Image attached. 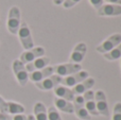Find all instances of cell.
<instances>
[{
  "instance_id": "cell-1",
  "label": "cell",
  "mask_w": 121,
  "mask_h": 120,
  "mask_svg": "<svg viewBox=\"0 0 121 120\" xmlns=\"http://www.w3.org/2000/svg\"><path fill=\"white\" fill-rule=\"evenodd\" d=\"M20 23L21 21H20V10H19V8L16 5L10 8L8 13V19H6L8 31L13 35H17Z\"/></svg>"
},
{
  "instance_id": "cell-2",
  "label": "cell",
  "mask_w": 121,
  "mask_h": 120,
  "mask_svg": "<svg viewBox=\"0 0 121 120\" xmlns=\"http://www.w3.org/2000/svg\"><path fill=\"white\" fill-rule=\"evenodd\" d=\"M17 35H18L19 42H20L21 46L25 50H29V49H32L34 47V42L33 38H32L31 31H30V28L28 27V25L26 22L20 23Z\"/></svg>"
},
{
  "instance_id": "cell-3",
  "label": "cell",
  "mask_w": 121,
  "mask_h": 120,
  "mask_svg": "<svg viewBox=\"0 0 121 120\" xmlns=\"http://www.w3.org/2000/svg\"><path fill=\"white\" fill-rule=\"evenodd\" d=\"M13 72L15 74V78H16L17 82L19 83L20 86H26L29 81V72L26 69V65L22 64L19 60H15L13 62Z\"/></svg>"
},
{
  "instance_id": "cell-4",
  "label": "cell",
  "mask_w": 121,
  "mask_h": 120,
  "mask_svg": "<svg viewBox=\"0 0 121 120\" xmlns=\"http://www.w3.org/2000/svg\"><path fill=\"white\" fill-rule=\"evenodd\" d=\"M119 44H121V34L119 33L113 34V35L108 36L102 44H100L98 47H96V51L101 53V54H105V53L109 52L111 50H113Z\"/></svg>"
},
{
  "instance_id": "cell-5",
  "label": "cell",
  "mask_w": 121,
  "mask_h": 120,
  "mask_svg": "<svg viewBox=\"0 0 121 120\" xmlns=\"http://www.w3.org/2000/svg\"><path fill=\"white\" fill-rule=\"evenodd\" d=\"M53 70H54L55 74L64 78V77H68L70 74L82 70V66L81 64H73V63L59 64V65L53 66Z\"/></svg>"
},
{
  "instance_id": "cell-6",
  "label": "cell",
  "mask_w": 121,
  "mask_h": 120,
  "mask_svg": "<svg viewBox=\"0 0 121 120\" xmlns=\"http://www.w3.org/2000/svg\"><path fill=\"white\" fill-rule=\"evenodd\" d=\"M44 54H45V49L43 48V47H33L32 49L23 51V52L20 54L19 61H20L22 64L27 65V64L35 61V60L38 59V57L44 56Z\"/></svg>"
},
{
  "instance_id": "cell-7",
  "label": "cell",
  "mask_w": 121,
  "mask_h": 120,
  "mask_svg": "<svg viewBox=\"0 0 121 120\" xmlns=\"http://www.w3.org/2000/svg\"><path fill=\"white\" fill-rule=\"evenodd\" d=\"M89 77V73L85 70H80V71L72 73L68 77H64L62 78L60 81V85H64L66 87H73L77 84L81 83L82 81H84L85 79H87Z\"/></svg>"
},
{
  "instance_id": "cell-8",
  "label": "cell",
  "mask_w": 121,
  "mask_h": 120,
  "mask_svg": "<svg viewBox=\"0 0 121 120\" xmlns=\"http://www.w3.org/2000/svg\"><path fill=\"white\" fill-rule=\"evenodd\" d=\"M95 102H96V108L99 115L107 117L109 115L108 104H107L106 96L103 90H97L95 93Z\"/></svg>"
},
{
  "instance_id": "cell-9",
  "label": "cell",
  "mask_w": 121,
  "mask_h": 120,
  "mask_svg": "<svg viewBox=\"0 0 121 120\" xmlns=\"http://www.w3.org/2000/svg\"><path fill=\"white\" fill-rule=\"evenodd\" d=\"M73 110H74V114L77 117L81 120H90V115L85 108V104H84L83 96H74L73 99Z\"/></svg>"
},
{
  "instance_id": "cell-10",
  "label": "cell",
  "mask_w": 121,
  "mask_h": 120,
  "mask_svg": "<svg viewBox=\"0 0 121 120\" xmlns=\"http://www.w3.org/2000/svg\"><path fill=\"white\" fill-rule=\"evenodd\" d=\"M60 81H62V77L57 74H52L45 80L35 83V86L40 90H51V89H54L57 85H60Z\"/></svg>"
},
{
  "instance_id": "cell-11",
  "label": "cell",
  "mask_w": 121,
  "mask_h": 120,
  "mask_svg": "<svg viewBox=\"0 0 121 120\" xmlns=\"http://www.w3.org/2000/svg\"><path fill=\"white\" fill-rule=\"evenodd\" d=\"M86 51H87V46H86L85 43H79V44H77L75 47L73 48L70 56H69L70 63L80 64L84 60V57H85Z\"/></svg>"
},
{
  "instance_id": "cell-12",
  "label": "cell",
  "mask_w": 121,
  "mask_h": 120,
  "mask_svg": "<svg viewBox=\"0 0 121 120\" xmlns=\"http://www.w3.org/2000/svg\"><path fill=\"white\" fill-rule=\"evenodd\" d=\"M54 73V70H53V66H47V67L43 68V69L36 70V71L30 72L29 73V80L32 81L33 83H38L40 81L45 80L46 78L52 76Z\"/></svg>"
},
{
  "instance_id": "cell-13",
  "label": "cell",
  "mask_w": 121,
  "mask_h": 120,
  "mask_svg": "<svg viewBox=\"0 0 121 120\" xmlns=\"http://www.w3.org/2000/svg\"><path fill=\"white\" fill-rule=\"evenodd\" d=\"M97 14L99 16H104V17H113V16H119L121 15V5L117 4H103L98 11Z\"/></svg>"
},
{
  "instance_id": "cell-14",
  "label": "cell",
  "mask_w": 121,
  "mask_h": 120,
  "mask_svg": "<svg viewBox=\"0 0 121 120\" xmlns=\"http://www.w3.org/2000/svg\"><path fill=\"white\" fill-rule=\"evenodd\" d=\"M83 99H84V104H85V108L88 112L89 115L92 116H98V112L96 108V102H95V93L90 89L87 90L86 93L83 94Z\"/></svg>"
},
{
  "instance_id": "cell-15",
  "label": "cell",
  "mask_w": 121,
  "mask_h": 120,
  "mask_svg": "<svg viewBox=\"0 0 121 120\" xmlns=\"http://www.w3.org/2000/svg\"><path fill=\"white\" fill-rule=\"evenodd\" d=\"M95 79L91 77H88L87 79H85L84 81H82L81 83L77 84L75 86L72 87V93L74 96H82L84 93H86L87 90H90L92 86L95 85Z\"/></svg>"
},
{
  "instance_id": "cell-16",
  "label": "cell",
  "mask_w": 121,
  "mask_h": 120,
  "mask_svg": "<svg viewBox=\"0 0 121 120\" xmlns=\"http://www.w3.org/2000/svg\"><path fill=\"white\" fill-rule=\"evenodd\" d=\"M49 63H50V57L42 56V57L36 59L35 61L31 62V63L27 64L26 65V69L30 73V72H33V71H36V70H39V69L47 67L49 65Z\"/></svg>"
},
{
  "instance_id": "cell-17",
  "label": "cell",
  "mask_w": 121,
  "mask_h": 120,
  "mask_svg": "<svg viewBox=\"0 0 121 120\" xmlns=\"http://www.w3.org/2000/svg\"><path fill=\"white\" fill-rule=\"evenodd\" d=\"M54 95L56 96L57 98H60V99H64L66 101L72 102L73 99H74V95H73L72 90H71L69 87H66L64 85H57L54 89Z\"/></svg>"
},
{
  "instance_id": "cell-18",
  "label": "cell",
  "mask_w": 121,
  "mask_h": 120,
  "mask_svg": "<svg viewBox=\"0 0 121 120\" xmlns=\"http://www.w3.org/2000/svg\"><path fill=\"white\" fill-rule=\"evenodd\" d=\"M53 102H54V105H55L54 107L57 111H60V112L66 113V114H72V113H74L72 102L66 101V100L60 99V98H57V97L54 98Z\"/></svg>"
},
{
  "instance_id": "cell-19",
  "label": "cell",
  "mask_w": 121,
  "mask_h": 120,
  "mask_svg": "<svg viewBox=\"0 0 121 120\" xmlns=\"http://www.w3.org/2000/svg\"><path fill=\"white\" fill-rule=\"evenodd\" d=\"M34 118L35 120H48V114H47V108L42 102H36L34 104Z\"/></svg>"
},
{
  "instance_id": "cell-20",
  "label": "cell",
  "mask_w": 121,
  "mask_h": 120,
  "mask_svg": "<svg viewBox=\"0 0 121 120\" xmlns=\"http://www.w3.org/2000/svg\"><path fill=\"white\" fill-rule=\"evenodd\" d=\"M25 113V106L14 101H6V114L17 115Z\"/></svg>"
},
{
  "instance_id": "cell-21",
  "label": "cell",
  "mask_w": 121,
  "mask_h": 120,
  "mask_svg": "<svg viewBox=\"0 0 121 120\" xmlns=\"http://www.w3.org/2000/svg\"><path fill=\"white\" fill-rule=\"evenodd\" d=\"M103 56H104L105 60L111 61V62L121 59V44H119L117 47H115V48H114L113 50H111L109 52L103 54Z\"/></svg>"
},
{
  "instance_id": "cell-22",
  "label": "cell",
  "mask_w": 121,
  "mask_h": 120,
  "mask_svg": "<svg viewBox=\"0 0 121 120\" xmlns=\"http://www.w3.org/2000/svg\"><path fill=\"white\" fill-rule=\"evenodd\" d=\"M47 114H48V120H63L59 111L54 106H50L47 111Z\"/></svg>"
},
{
  "instance_id": "cell-23",
  "label": "cell",
  "mask_w": 121,
  "mask_h": 120,
  "mask_svg": "<svg viewBox=\"0 0 121 120\" xmlns=\"http://www.w3.org/2000/svg\"><path fill=\"white\" fill-rule=\"evenodd\" d=\"M112 120H121V102H117L114 106Z\"/></svg>"
},
{
  "instance_id": "cell-24",
  "label": "cell",
  "mask_w": 121,
  "mask_h": 120,
  "mask_svg": "<svg viewBox=\"0 0 121 120\" xmlns=\"http://www.w3.org/2000/svg\"><path fill=\"white\" fill-rule=\"evenodd\" d=\"M80 1H81V0H65V1L63 2V6H64L65 9H70V8H72V6H74L77 3H79Z\"/></svg>"
},
{
  "instance_id": "cell-25",
  "label": "cell",
  "mask_w": 121,
  "mask_h": 120,
  "mask_svg": "<svg viewBox=\"0 0 121 120\" xmlns=\"http://www.w3.org/2000/svg\"><path fill=\"white\" fill-rule=\"evenodd\" d=\"M88 1L90 2V4L94 6L96 11H98L103 5V0H88Z\"/></svg>"
},
{
  "instance_id": "cell-26",
  "label": "cell",
  "mask_w": 121,
  "mask_h": 120,
  "mask_svg": "<svg viewBox=\"0 0 121 120\" xmlns=\"http://www.w3.org/2000/svg\"><path fill=\"white\" fill-rule=\"evenodd\" d=\"M0 113L6 114V101L0 96Z\"/></svg>"
},
{
  "instance_id": "cell-27",
  "label": "cell",
  "mask_w": 121,
  "mask_h": 120,
  "mask_svg": "<svg viewBox=\"0 0 121 120\" xmlns=\"http://www.w3.org/2000/svg\"><path fill=\"white\" fill-rule=\"evenodd\" d=\"M12 120H27V116L23 114H17L13 116Z\"/></svg>"
},
{
  "instance_id": "cell-28",
  "label": "cell",
  "mask_w": 121,
  "mask_h": 120,
  "mask_svg": "<svg viewBox=\"0 0 121 120\" xmlns=\"http://www.w3.org/2000/svg\"><path fill=\"white\" fill-rule=\"evenodd\" d=\"M0 120H12L9 114H3V113H0Z\"/></svg>"
},
{
  "instance_id": "cell-29",
  "label": "cell",
  "mask_w": 121,
  "mask_h": 120,
  "mask_svg": "<svg viewBox=\"0 0 121 120\" xmlns=\"http://www.w3.org/2000/svg\"><path fill=\"white\" fill-rule=\"evenodd\" d=\"M106 2L111 4H117V5H121V0H105Z\"/></svg>"
},
{
  "instance_id": "cell-30",
  "label": "cell",
  "mask_w": 121,
  "mask_h": 120,
  "mask_svg": "<svg viewBox=\"0 0 121 120\" xmlns=\"http://www.w3.org/2000/svg\"><path fill=\"white\" fill-rule=\"evenodd\" d=\"M64 1L65 0H53V3H54L55 5H60V4H63Z\"/></svg>"
},
{
  "instance_id": "cell-31",
  "label": "cell",
  "mask_w": 121,
  "mask_h": 120,
  "mask_svg": "<svg viewBox=\"0 0 121 120\" xmlns=\"http://www.w3.org/2000/svg\"><path fill=\"white\" fill-rule=\"evenodd\" d=\"M27 120H35L33 115H29V116H27Z\"/></svg>"
},
{
  "instance_id": "cell-32",
  "label": "cell",
  "mask_w": 121,
  "mask_h": 120,
  "mask_svg": "<svg viewBox=\"0 0 121 120\" xmlns=\"http://www.w3.org/2000/svg\"><path fill=\"white\" fill-rule=\"evenodd\" d=\"M120 67H121V59H120Z\"/></svg>"
}]
</instances>
